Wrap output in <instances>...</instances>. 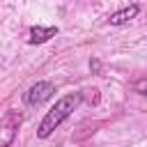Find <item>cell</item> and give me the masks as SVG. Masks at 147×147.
Masks as SVG:
<instances>
[{
    "instance_id": "obj_1",
    "label": "cell",
    "mask_w": 147,
    "mask_h": 147,
    "mask_svg": "<svg viewBox=\"0 0 147 147\" xmlns=\"http://www.w3.org/2000/svg\"><path fill=\"white\" fill-rule=\"evenodd\" d=\"M80 101H83V94L80 92H69V94H64V96H60L57 101H55V106L44 115V119L39 122V126H37V138L39 140H46L48 136H53V131L69 117V115H74V110L80 106Z\"/></svg>"
},
{
    "instance_id": "obj_2",
    "label": "cell",
    "mask_w": 147,
    "mask_h": 147,
    "mask_svg": "<svg viewBox=\"0 0 147 147\" xmlns=\"http://www.w3.org/2000/svg\"><path fill=\"white\" fill-rule=\"evenodd\" d=\"M21 124H23V115L18 110H7L0 117V147H11L14 145Z\"/></svg>"
},
{
    "instance_id": "obj_3",
    "label": "cell",
    "mask_w": 147,
    "mask_h": 147,
    "mask_svg": "<svg viewBox=\"0 0 147 147\" xmlns=\"http://www.w3.org/2000/svg\"><path fill=\"white\" fill-rule=\"evenodd\" d=\"M53 94H55V85H53L51 80H37V83L25 92V106L37 108V106L46 103Z\"/></svg>"
},
{
    "instance_id": "obj_4",
    "label": "cell",
    "mask_w": 147,
    "mask_h": 147,
    "mask_svg": "<svg viewBox=\"0 0 147 147\" xmlns=\"http://www.w3.org/2000/svg\"><path fill=\"white\" fill-rule=\"evenodd\" d=\"M138 11H140V5L138 2H131L129 7H122V9L113 11L108 16V25H126L129 21H133L138 16Z\"/></svg>"
},
{
    "instance_id": "obj_5",
    "label": "cell",
    "mask_w": 147,
    "mask_h": 147,
    "mask_svg": "<svg viewBox=\"0 0 147 147\" xmlns=\"http://www.w3.org/2000/svg\"><path fill=\"white\" fill-rule=\"evenodd\" d=\"M60 30H57V25H48V28H44V25H32L30 30H28V44H44V41H48L51 37H55Z\"/></svg>"
},
{
    "instance_id": "obj_6",
    "label": "cell",
    "mask_w": 147,
    "mask_h": 147,
    "mask_svg": "<svg viewBox=\"0 0 147 147\" xmlns=\"http://www.w3.org/2000/svg\"><path fill=\"white\" fill-rule=\"evenodd\" d=\"M90 71H92V74H99V71H101V60L92 57V60H90Z\"/></svg>"
},
{
    "instance_id": "obj_7",
    "label": "cell",
    "mask_w": 147,
    "mask_h": 147,
    "mask_svg": "<svg viewBox=\"0 0 147 147\" xmlns=\"http://www.w3.org/2000/svg\"><path fill=\"white\" fill-rule=\"evenodd\" d=\"M138 92L145 94V80H138Z\"/></svg>"
}]
</instances>
